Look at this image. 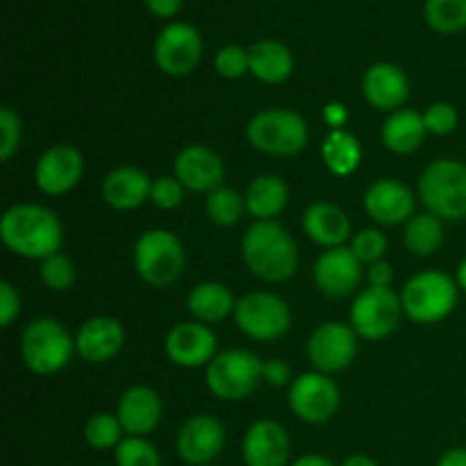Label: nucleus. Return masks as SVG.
I'll return each instance as SVG.
<instances>
[{
	"instance_id": "nucleus-33",
	"label": "nucleus",
	"mask_w": 466,
	"mask_h": 466,
	"mask_svg": "<svg viewBox=\"0 0 466 466\" xmlns=\"http://www.w3.org/2000/svg\"><path fill=\"white\" fill-rule=\"evenodd\" d=\"M82 435H85L86 446L96 451L116 449L126 440V431H123L121 421H118L116 414L109 412H98L91 419H86Z\"/></svg>"
},
{
	"instance_id": "nucleus-19",
	"label": "nucleus",
	"mask_w": 466,
	"mask_h": 466,
	"mask_svg": "<svg viewBox=\"0 0 466 466\" xmlns=\"http://www.w3.org/2000/svg\"><path fill=\"white\" fill-rule=\"evenodd\" d=\"M173 176L182 182L187 191L196 194H212L214 189L223 187L226 167L218 153L200 144H191L177 153L173 162Z\"/></svg>"
},
{
	"instance_id": "nucleus-34",
	"label": "nucleus",
	"mask_w": 466,
	"mask_h": 466,
	"mask_svg": "<svg viewBox=\"0 0 466 466\" xmlns=\"http://www.w3.org/2000/svg\"><path fill=\"white\" fill-rule=\"evenodd\" d=\"M428 25L441 35H455L466 27V0H426Z\"/></svg>"
},
{
	"instance_id": "nucleus-24",
	"label": "nucleus",
	"mask_w": 466,
	"mask_h": 466,
	"mask_svg": "<svg viewBox=\"0 0 466 466\" xmlns=\"http://www.w3.org/2000/svg\"><path fill=\"white\" fill-rule=\"evenodd\" d=\"M303 232L321 248H339L349 246L350 237V218L344 209L335 203H312L303 212Z\"/></svg>"
},
{
	"instance_id": "nucleus-46",
	"label": "nucleus",
	"mask_w": 466,
	"mask_h": 466,
	"mask_svg": "<svg viewBox=\"0 0 466 466\" xmlns=\"http://www.w3.org/2000/svg\"><path fill=\"white\" fill-rule=\"evenodd\" d=\"M180 5L182 0H146V7L159 18H168L173 16V14H177Z\"/></svg>"
},
{
	"instance_id": "nucleus-42",
	"label": "nucleus",
	"mask_w": 466,
	"mask_h": 466,
	"mask_svg": "<svg viewBox=\"0 0 466 466\" xmlns=\"http://www.w3.org/2000/svg\"><path fill=\"white\" fill-rule=\"evenodd\" d=\"M21 314V296L12 282H0V328H9Z\"/></svg>"
},
{
	"instance_id": "nucleus-22",
	"label": "nucleus",
	"mask_w": 466,
	"mask_h": 466,
	"mask_svg": "<svg viewBox=\"0 0 466 466\" xmlns=\"http://www.w3.org/2000/svg\"><path fill=\"white\" fill-rule=\"evenodd\" d=\"M362 94L373 109L394 114L408 103L410 80L403 68L396 64L378 62L364 73Z\"/></svg>"
},
{
	"instance_id": "nucleus-36",
	"label": "nucleus",
	"mask_w": 466,
	"mask_h": 466,
	"mask_svg": "<svg viewBox=\"0 0 466 466\" xmlns=\"http://www.w3.org/2000/svg\"><path fill=\"white\" fill-rule=\"evenodd\" d=\"M41 282L48 287L50 291H68L76 285V264L71 258H66L64 253H55L50 258L41 259L39 267Z\"/></svg>"
},
{
	"instance_id": "nucleus-37",
	"label": "nucleus",
	"mask_w": 466,
	"mask_h": 466,
	"mask_svg": "<svg viewBox=\"0 0 466 466\" xmlns=\"http://www.w3.org/2000/svg\"><path fill=\"white\" fill-rule=\"evenodd\" d=\"M349 248L353 250V255L362 264L380 262V259H385L387 253V237L376 228H364V230L355 232L350 237Z\"/></svg>"
},
{
	"instance_id": "nucleus-18",
	"label": "nucleus",
	"mask_w": 466,
	"mask_h": 466,
	"mask_svg": "<svg viewBox=\"0 0 466 466\" xmlns=\"http://www.w3.org/2000/svg\"><path fill=\"white\" fill-rule=\"evenodd\" d=\"M85 173L80 150L68 144H55L46 150L35 167V182L46 196H64L77 187Z\"/></svg>"
},
{
	"instance_id": "nucleus-35",
	"label": "nucleus",
	"mask_w": 466,
	"mask_h": 466,
	"mask_svg": "<svg viewBox=\"0 0 466 466\" xmlns=\"http://www.w3.org/2000/svg\"><path fill=\"white\" fill-rule=\"evenodd\" d=\"M116 466H162V455L148 437H126L114 449Z\"/></svg>"
},
{
	"instance_id": "nucleus-15",
	"label": "nucleus",
	"mask_w": 466,
	"mask_h": 466,
	"mask_svg": "<svg viewBox=\"0 0 466 466\" xmlns=\"http://www.w3.org/2000/svg\"><path fill=\"white\" fill-rule=\"evenodd\" d=\"M167 358L176 367L200 369L208 367L218 355V341L212 328L200 321L177 323L168 330L164 341Z\"/></svg>"
},
{
	"instance_id": "nucleus-30",
	"label": "nucleus",
	"mask_w": 466,
	"mask_h": 466,
	"mask_svg": "<svg viewBox=\"0 0 466 466\" xmlns=\"http://www.w3.org/2000/svg\"><path fill=\"white\" fill-rule=\"evenodd\" d=\"M321 159L332 176L346 177L362 162V144L349 130H330L321 144Z\"/></svg>"
},
{
	"instance_id": "nucleus-5",
	"label": "nucleus",
	"mask_w": 466,
	"mask_h": 466,
	"mask_svg": "<svg viewBox=\"0 0 466 466\" xmlns=\"http://www.w3.org/2000/svg\"><path fill=\"white\" fill-rule=\"evenodd\" d=\"M21 358L36 376H53L68 367L76 350V337L59 321L48 317L35 319L21 335Z\"/></svg>"
},
{
	"instance_id": "nucleus-2",
	"label": "nucleus",
	"mask_w": 466,
	"mask_h": 466,
	"mask_svg": "<svg viewBox=\"0 0 466 466\" xmlns=\"http://www.w3.org/2000/svg\"><path fill=\"white\" fill-rule=\"evenodd\" d=\"M241 258L264 282H285L299 268V246L278 221H253L241 239Z\"/></svg>"
},
{
	"instance_id": "nucleus-16",
	"label": "nucleus",
	"mask_w": 466,
	"mask_h": 466,
	"mask_svg": "<svg viewBox=\"0 0 466 466\" xmlns=\"http://www.w3.org/2000/svg\"><path fill=\"white\" fill-rule=\"evenodd\" d=\"M364 212L378 223V226H405L417 214V196L408 185L394 177L373 182L362 198Z\"/></svg>"
},
{
	"instance_id": "nucleus-50",
	"label": "nucleus",
	"mask_w": 466,
	"mask_h": 466,
	"mask_svg": "<svg viewBox=\"0 0 466 466\" xmlns=\"http://www.w3.org/2000/svg\"><path fill=\"white\" fill-rule=\"evenodd\" d=\"M455 282H458L460 291H464L466 294V258L458 264V271H455Z\"/></svg>"
},
{
	"instance_id": "nucleus-8",
	"label": "nucleus",
	"mask_w": 466,
	"mask_h": 466,
	"mask_svg": "<svg viewBox=\"0 0 466 466\" xmlns=\"http://www.w3.org/2000/svg\"><path fill=\"white\" fill-rule=\"evenodd\" d=\"M264 362L255 353L244 349L221 350L205 367L208 390L226 403H237L253 394L262 382Z\"/></svg>"
},
{
	"instance_id": "nucleus-20",
	"label": "nucleus",
	"mask_w": 466,
	"mask_h": 466,
	"mask_svg": "<svg viewBox=\"0 0 466 466\" xmlns=\"http://www.w3.org/2000/svg\"><path fill=\"white\" fill-rule=\"evenodd\" d=\"M241 455L246 466H289V432L273 419H259L246 431Z\"/></svg>"
},
{
	"instance_id": "nucleus-14",
	"label": "nucleus",
	"mask_w": 466,
	"mask_h": 466,
	"mask_svg": "<svg viewBox=\"0 0 466 466\" xmlns=\"http://www.w3.org/2000/svg\"><path fill=\"white\" fill-rule=\"evenodd\" d=\"M226 426L212 414H194L180 426L176 453L187 466H208L226 449Z\"/></svg>"
},
{
	"instance_id": "nucleus-25",
	"label": "nucleus",
	"mask_w": 466,
	"mask_h": 466,
	"mask_svg": "<svg viewBox=\"0 0 466 466\" xmlns=\"http://www.w3.org/2000/svg\"><path fill=\"white\" fill-rule=\"evenodd\" d=\"M150 187H153V177L146 171L137 167H118L105 176L100 194L112 209L130 212L150 200Z\"/></svg>"
},
{
	"instance_id": "nucleus-45",
	"label": "nucleus",
	"mask_w": 466,
	"mask_h": 466,
	"mask_svg": "<svg viewBox=\"0 0 466 466\" xmlns=\"http://www.w3.org/2000/svg\"><path fill=\"white\" fill-rule=\"evenodd\" d=\"M323 121L330 126V130H346V123H349V107L339 100H332V103L323 105Z\"/></svg>"
},
{
	"instance_id": "nucleus-9",
	"label": "nucleus",
	"mask_w": 466,
	"mask_h": 466,
	"mask_svg": "<svg viewBox=\"0 0 466 466\" xmlns=\"http://www.w3.org/2000/svg\"><path fill=\"white\" fill-rule=\"evenodd\" d=\"M237 328L253 341H276L291 328V309L285 299L271 291H250L237 300Z\"/></svg>"
},
{
	"instance_id": "nucleus-7",
	"label": "nucleus",
	"mask_w": 466,
	"mask_h": 466,
	"mask_svg": "<svg viewBox=\"0 0 466 466\" xmlns=\"http://www.w3.org/2000/svg\"><path fill=\"white\" fill-rule=\"evenodd\" d=\"M246 139L255 150L273 157L299 155L309 141V127L294 109L271 107L255 114L246 126Z\"/></svg>"
},
{
	"instance_id": "nucleus-11",
	"label": "nucleus",
	"mask_w": 466,
	"mask_h": 466,
	"mask_svg": "<svg viewBox=\"0 0 466 466\" xmlns=\"http://www.w3.org/2000/svg\"><path fill=\"white\" fill-rule=\"evenodd\" d=\"M289 410L309 426L328 423L341 405V394L337 382L328 373L308 371L294 378L289 385Z\"/></svg>"
},
{
	"instance_id": "nucleus-39",
	"label": "nucleus",
	"mask_w": 466,
	"mask_h": 466,
	"mask_svg": "<svg viewBox=\"0 0 466 466\" xmlns=\"http://www.w3.org/2000/svg\"><path fill=\"white\" fill-rule=\"evenodd\" d=\"M185 191L187 189L176 176H159L155 177L153 187H150V203L157 209L171 212L185 203Z\"/></svg>"
},
{
	"instance_id": "nucleus-40",
	"label": "nucleus",
	"mask_w": 466,
	"mask_h": 466,
	"mask_svg": "<svg viewBox=\"0 0 466 466\" xmlns=\"http://www.w3.org/2000/svg\"><path fill=\"white\" fill-rule=\"evenodd\" d=\"M23 127L21 118L12 107H0V159L9 162L21 148Z\"/></svg>"
},
{
	"instance_id": "nucleus-28",
	"label": "nucleus",
	"mask_w": 466,
	"mask_h": 466,
	"mask_svg": "<svg viewBox=\"0 0 466 466\" xmlns=\"http://www.w3.org/2000/svg\"><path fill=\"white\" fill-rule=\"evenodd\" d=\"M250 73L264 85H280L294 71V55L276 39L255 41L248 48Z\"/></svg>"
},
{
	"instance_id": "nucleus-27",
	"label": "nucleus",
	"mask_w": 466,
	"mask_h": 466,
	"mask_svg": "<svg viewBox=\"0 0 466 466\" xmlns=\"http://www.w3.org/2000/svg\"><path fill=\"white\" fill-rule=\"evenodd\" d=\"M428 130L423 123V114L414 112V109H399V112L390 114L387 121L382 123V144L387 150L396 155H412L423 146Z\"/></svg>"
},
{
	"instance_id": "nucleus-6",
	"label": "nucleus",
	"mask_w": 466,
	"mask_h": 466,
	"mask_svg": "<svg viewBox=\"0 0 466 466\" xmlns=\"http://www.w3.org/2000/svg\"><path fill=\"white\" fill-rule=\"evenodd\" d=\"M187 255L182 241L164 228L146 230L135 244L137 276L153 289L176 285L185 273Z\"/></svg>"
},
{
	"instance_id": "nucleus-4",
	"label": "nucleus",
	"mask_w": 466,
	"mask_h": 466,
	"mask_svg": "<svg viewBox=\"0 0 466 466\" xmlns=\"http://www.w3.org/2000/svg\"><path fill=\"white\" fill-rule=\"evenodd\" d=\"M419 200L441 221H466V164L441 157L419 177Z\"/></svg>"
},
{
	"instance_id": "nucleus-44",
	"label": "nucleus",
	"mask_w": 466,
	"mask_h": 466,
	"mask_svg": "<svg viewBox=\"0 0 466 466\" xmlns=\"http://www.w3.org/2000/svg\"><path fill=\"white\" fill-rule=\"evenodd\" d=\"M367 278H369V287H382V289H390V287L394 285V267H391L390 262H385V259L373 262L369 264Z\"/></svg>"
},
{
	"instance_id": "nucleus-31",
	"label": "nucleus",
	"mask_w": 466,
	"mask_h": 466,
	"mask_svg": "<svg viewBox=\"0 0 466 466\" xmlns=\"http://www.w3.org/2000/svg\"><path fill=\"white\" fill-rule=\"evenodd\" d=\"M405 248L419 258H431L444 244V221L431 212H419L403 228Z\"/></svg>"
},
{
	"instance_id": "nucleus-26",
	"label": "nucleus",
	"mask_w": 466,
	"mask_h": 466,
	"mask_svg": "<svg viewBox=\"0 0 466 466\" xmlns=\"http://www.w3.org/2000/svg\"><path fill=\"white\" fill-rule=\"evenodd\" d=\"M246 212L253 221H276L289 203V187L280 176H259L244 194Z\"/></svg>"
},
{
	"instance_id": "nucleus-47",
	"label": "nucleus",
	"mask_w": 466,
	"mask_h": 466,
	"mask_svg": "<svg viewBox=\"0 0 466 466\" xmlns=\"http://www.w3.org/2000/svg\"><path fill=\"white\" fill-rule=\"evenodd\" d=\"M437 466H466V449L458 446V449H449L440 460Z\"/></svg>"
},
{
	"instance_id": "nucleus-48",
	"label": "nucleus",
	"mask_w": 466,
	"mask_h": 466,
	"mask_svg": "<svg viewBox=\"0 0 466 466\" xmlns=\"http://www.w3.org/2000/svg\"><path fill=\"white\" fill-rule=\"evenodd\" d=\"M291 466H337L332 460H328L326 455H319V453H309V455H303V458L294 460Z\"/></svg>"
},
{
	"instance_id": "nucleus-32",
	"label": "nucleus",
	"mask_w": 466,
	"mask_h": 466,
	"mask_svg": "<svg viewBox=\"0 0 466 466\" xmlns=\"http://www.w3.org/2000/svg\"><path fill=\"white\" fill-rule=\"evenodd\" d=\"M246 212V200L239 191L230 187H218L205 198V214L218 228H232L241 221Z\"/></svg>"
},
{
	"instance_id": "nucleus-38",
	"label": "nucleus",
	"mask_w": 466,
	"mask_h": 466,
	"mask_svg": "<svg viewBox=\"0 0 466 466\" xmlns=\"http://www.w3.org/2000/svg\"><path fill=\"white\" fill-rule=\"evenodd\" d=\"M214 68L221 77L228 80H239L246 73H250V59H248V48H241V46L230 44L223 46L221 50L214 57Z\"/></svg>"
},
{
	"instance_id": "nucleus-13",
	"label": "nucleus",
	"mask_w": 466,
	"mask_h": 466,
	"mask_svg": "<svg viewBox=\"0 0 466 466\" xmlns=\"http://www.w3.org/2000/svg\"><path fill=\"white\" fill-rule=\"evenodd\" d=\"M200 57L203 36L189 23H171L155 39V62L167 76H189L200 64Z\"/></svg>"
},
{
	"instance_id": "nucleus-23",
	"label": "nucleus",
	"mask_w": 466,
	"mask_h": 466,
	"mask_svg": "<svg viewBox=\"0 0 466 466\" xmlns=\"http://www.w3.org/2000/svg\"><path fill=\"white\" fill-rule=\"evenodd\" d=\"M123 344H126V330L112 317H91L77 328L76 350L85 362H109L121 353Z\"/></svg>"
},
{
	"instance_id": "nucleus-17",
	"label": "nucleus",
	"mask_w": 466,
	"mask_h": 466,
	"mask_svg": "<svg viewBox=\"0 0 466 466\" xmlns=\"http://www.w3.org/2000/svg\"><path fill=\"white\" fill-rule=\"evenodd\" d=\"M362 267L349 246L328 248L314 262V285L328 299H344L362 282Z\"/></svg>"
},
{
	"instance_id": "nucleus-43",
	"label": "nucleus",
	"mask_w": 466,
	"mask_h": 466,
	"mask_svg": "<svg viewBox=\"0 0 466 466\" xmlns=\"http://www.w3.org/2000/svg\"><path fill=\"white\" fill-rule=\"evenodd\" d=\"M262 382L271 387L291 385V369L285 360H268L262 369Z\"/></svg>"
},
{
	"instance_id": "nucleus-12",
	"label": "nucleus",
	"mask_w": 466,
	"mask_h": 466,
	"mask_svg": "<svg viewBox=\"0 0 466 466\" xmlns=\"http://www.w3.org/2000/svg\"><path fill=\"white\" fill-rule=\"evenodd\" d=\"M358 332L341 321L321 323L308 339V358L314 371L337 373L349 369L358 358Z\"/></svg>"
},
{
	"instance_id": "nucleus-1",
	"label": "nucleus",
	"mask_w": 466,
	"mask_h": 466,
	"mask_svg": "<svg viewBox=\"0 0 466 466\" xmlns=\"http://www.w3.org/2000/svg\"><path fill=\"white\" fill-rule=\"evenodd\" d=\"M0 239L5 248L25 259H46L59 253L64 241L62 221L53 209L36 203H18L5 209L0 218Z\"/></svg>"
},
{
	"instance_id": "nucleus-51",
	"label": "nucleus",
	"mask_w": 466,
	"mask_h": 466,
	"mask_svg": "<svg viewBox=\"0 0 466 466\" xmlns=\"http://www.w3.org/2000/svg\"><path fill=\"white\" fill-rule=\"evenodd\" d=\"M208 466H209V464H208Z\"/></svg>"
},
{
	"instance_id": "nucleus-29",
	"label": "nucleus",
	"mask_w": 466,
	"mask_h": 466,
	"mask_svg": "<svg viewBox=\"0 0 466 466\" xmlns=\"http://www.w3.org/2000/svg\"><path fill=\"white\" fill-rule=\"evenodd\" d=\"M235 294L230 287L221 285V282H200L187 296V309L194 317V321L200 323H218L226 317L235 314L237 308Z\"/></svg>"
},
{
	"instance_id": "nucleus-41",
	"label": "nucleus",
	"mask_w": 466,
	"mask_h": 466,
	"mask_svg": "<svg viewBox=\"0 0 466 466\" xmlns=\"http://www.w3.org/2000/svg\"><path fill=\"white\" fill-rule=\"evenodd\" d=\"M423 123H426L428 135L446 137L451 135V132L458 130L460 114L451 103H446V100H437V103H432L431 107L423 112Z\"/></svg>"
},
{
	"instance_id": "nucleus-10",
	"label": "nucleus",
	"mask_w": 466,
	"mask_h": 466,
	"mask_svg": "<svg viewBox=\"0 0 466 466\" xmlns=\"http://www.w3.org/2000/svg\"><path fill=\"white\" fill-rule=\"evenodd\" d=\"M403 303L394 289L367 287L360 291L350 308V326L360 339L380 341L399 328L403 317Z\"/></svg>"
},
{
	"instance_id": "nucleus-21",
	"label": "nucleus",
	"mask_w": 466,
	"mask_h": 466,
	"mask_svg": "<svg viewBox=\"0 0 466 466\" xmlns=\"http://www.w3.org/2000/svg\"><path fill=\"white\" fill-rule=\"evenodd\" d=\"M116 417L121 421L123 431H126V437H148L162 423V396L153 387H130L118 399Z\"/></svg>"
},
{
	"instance_id": "nucleus-3",
	"label": "nucleus",
	"mask_w": 466,
	"mask_h": 466,
	"mask_svg": "<svg viewBox=\"0 0 466 466\" xmlns=\"http://www.w3.org/2000/svg\"><path fill=\"white\" fill-rule=\"evenodd\" d=\"M460 300V287L446 271H421L410 278L400 289V303L410 321L432 326L453 314Z\"/></svg>"
},
{
	"instance_id": "nucleus-49",
	"label": "nucleus",
	"mask_w": 466,
	"mask_h": 466,
	"mask_svg": "<svg viewBox=\"0 0 466 466\" xmlns=\"http://www.w3.org/2000/svg\"><path fill=\"white\" fill-rule=\"evenodd\" d=\"M339 466H380V464H378L373 458H369V455L355 453V455H349V458H346Z\"/></svg>"
}]
</instances>
